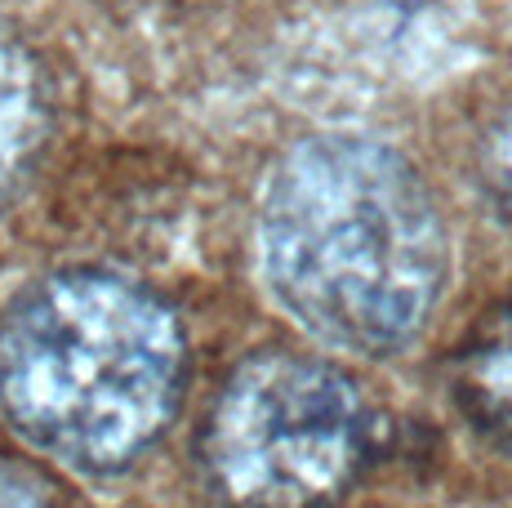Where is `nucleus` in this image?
<instances>
[{
  "label": "nucleus",
  "instance_id": "obj_1",
  "mask_svg": "<svg viewBox=\"0 0 512 508\" xmlns=\"http://www.w3.org/2000/svg\"><path fill=\"white\" fill-rule=\"evenodd\" d=\"M277 304L321 344L392 357L450 281V232L423 174L370 134H312L277 161L259 205Z\"/></svg>",
  "mask_w": 512,
  "mask_h": 508
},
{
  "label": "nucleus",
  "instance_id": "obj_6",
  "mask_svg": "<svg viewBox=\"0 0 512 508\" xmlns=\"http://www.w3.org/2000/svg\"><path fill=\"white\" fill-rule=\"evenodd\" d=\"M477 170H481V188H486V197L495 201L504 214H512V103L499 107L495 121H490L486 134H481Z\"/></svg>",
  "mask_w": 512,
  "mask_h": 508
},
{
  "label": "nucleus",
  "instance_id": "obj_5",
  "mask_svg": "<svg viewBox=\"0 0 512 508\" xmlns=\"http://www.w3.org/2000/svg\"><path fill=\"white\" fill-rule=\"evenodd\" d=\"M455 397L481 433L512 451V304L490 312L459 348Z\"/></svg>",
  "mask_w": 512,
  "mask_h": 508
},
{
  "label": "nucleus",
  "instance_id": "obj_7",
  "mask_svg": "<svg viewBox=\"0 0 512 508\" xmlns=\"http://www.w3.org/2000/svg\"><path fill=\"white\" fill-rule=\"evenodd\" d=\"M0 508H54V504H49L45 486L27 468L0 459Z\"/></svg>",
  "mask_w": 512,
  "mask_h": 508
},
{
  "label": "nucleus",
  "instance_id": "obj_3",
  "mask_svg": "<svg viewBox=\"0 0 512 508\" xmlns=\"http://www.w3.org/2000/svg\"><path fill=\"white\" fill-rule=\"evenodd\" d=\"M374 455V419L339 366L263 348L228 375L201 428L223 508H330Z\"/></svg>",
  "mask_w": 512,
  "mask_h": 508
},
{
  "label": "nucleus",
  "instance_id": "obj_2",
  "mask_svg": "<svg viewBox=\"0 0 512 508\" xmlns=\"http://www.w3.org/2000/svg\"><path fill=\"white\" fill-rule=\"evenodd\" d=\"M183 384L179 317L130 277L49 272L0 312V410L67 468H130L179 415Z\"/></svg>",
  "mask_w": 512,
  "mask_h": 508
},
{
  "label": "nucleus",
  "instance_id": "obj_4",
  "mask_svg": "<svg viewBox=\"0 0 512 508\" xmlns=\"http://www.w3.org/2000/svg\"><path fill=\"white\" fill-rule=\"evenodd\" d=\"M49 130L54 99L45 63L14 27L0 23V210L32 183L49 148Z\"/></svg>",
  "mask_w": 512,
  "mask_h": 508
}]
</instances>
